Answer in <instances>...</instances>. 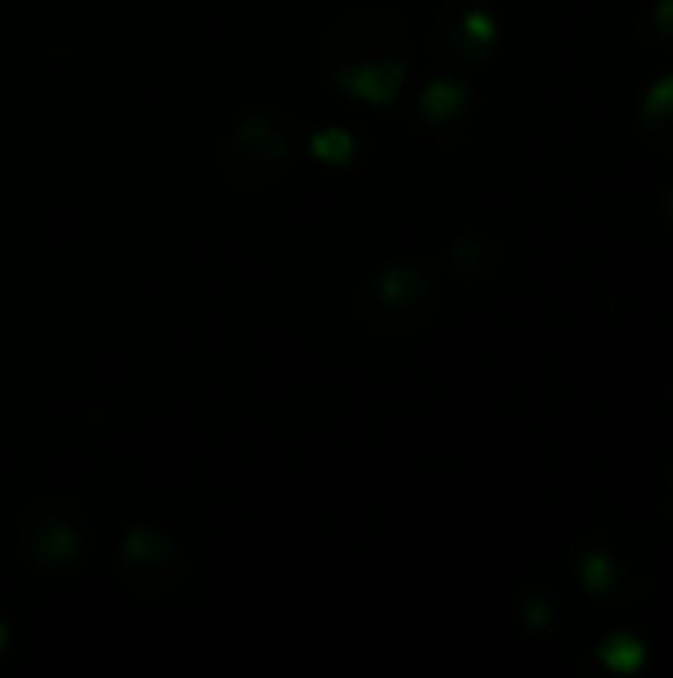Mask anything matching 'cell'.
I'll return each instance as SVG.
<instances>
[{
    "mask_svg": "<svg viewBox=\"0 0 673 678\" xmlns=\"http://www.w3.org/2000/svg\"><path fill=\"white\" fill-rule=\"evenodd\" d=\"M227 155L234 171L246 179L278 175L282 164L290 159V135L278 128L273 116H246L238 132L230 135Z\"/></svg>",
    "mask_w": 673,
    "mask_h": 678,
    "instance_id": "6da1fadb",
    "label": "cell"
},
{
    "mask_svg": "<svg viewBox=\"0 0 673 678\" xmlns=\"http://www.w3.org/2000/svg\"><path fill=\"white\" fill-rule=\"evenodd\" d=\"M420 302H428V278L413 266H389L372 278V286H365L360 294V310L380 306L384 317L401 314V310H416Z\"/></svg>",
    "mask_w": 673,
    "mask_h": 678,
    "instance_id": "7a4b0ae2",
    "label": "cell"
},
{
    "mask_svg": "<svg viewBox=\"0 0 673 678\" xmlns=\"http://www.w3.org/2000/svg\"><path fill=\"white\" fill-rule=\"evenodd\" d=\"M401 84H404V68L392 64V60H377L369 68H348V72H341V88L369 99V104H392Z\"/></svg>",
    "mask_w": 673,
    "mask_h": 678,
    "instance_id": "3957f363",
    "label": "cell"
},
{
    "mask_svg": "<svg viewBox=\"0 0 673 678\" xmlns=\"http://www.w3.org/2000/svg\"><path fill=\"white\" fill-rule=\"evenodd\" d=\"M76 528L72 524H36V536H33V556L40 564H72L76 559Z\"/></svg>",
    "mask_w": 673,
    "mask_h": 678,
    "instance_id": "277c9868",
    "label": "cell"
},
{
    "mask_svg": "<svg viewBox=\"0 0 673 678\" xmlns=\"http://www.w3.org/2000/svg\"><path fill=\"white\" fill-rule=\"evenodd\" d=\"M598 658H602L614 675H631V670H638L641 663H646V646H641V639H634V634H610L607 643L598 646Z\"/></svg>",
    "mask_w": 673,
    "mask_h": 678,
    "instance_id": "5b68a950",
    "label": "cell"
},
{
    "mask_svg": "<svg viewBox=\"0 0 673 678\" xmlns=\"http://www.w3.org/2000/svg\"><path fill=\"white\" fill-rule=\"evenodd\" d=\"M464 104H467V92L460 84H448V80H436L420 99L424 116H432V120H452Z\"/></svg>",
    "mask_w": 673,
    "mask_h": 678,
    "instance_id": "8992f818",
    "label": "cell"
},
{
    "mask_svg": "<svg viewBox=\"0 0 673 678\" xmlns=\"http://www.w3.org/2000/svg\"><path fill=\"white\" fill-rule=\"evenodd\" d=\"M578 576H583L587 591H610V583H614V568H610V559L602 556V552H590V556H583V564H578Z\"/></svg>",
    "mask_w": 673,
    "mask_h": 678,
    "instance_id": "52a82bcc",
    "label": "cell"
},
{
    "mask_svg": "<svg viewBox=\"0 0 673 678\" xmlns=\"http://www.w3.org/2000/svg\"><path fill=\"white\" fill-rule=\"evenodd\" d=\"M641 108H646V116H653V120H665V116H673V76L658 80V84L646 92Z\"/></svg>",
    "mask_w": 673,
    "mask_h": 678,
    "instance_id": "ba28073f",
    "label": "cell"
},
{
    "mask_svg": "<svg viewBox=\"0 0 673 678\" xmlns=\"http://www.w3.org/2000/svg\"><path fill=\"white\" fill-rule=\"evenodd\" d=\"M314 152L317 155H326V159H333V164H341L348 152H353V140L341 132H326V135H317L314 140Z\"/></svg>",
    "mask_w": 673,
    "mask_h": 678,
    "instance_id": "9c48e42d",
    "label": "cell"
},
{
    "mask_svg": "<svg viewBox=\"0 0 673 678\" xmlns=\"http://www.w3.org/2000/svg\"><path fill=\"white\" fill-rule=\"evenodd\" d=\"M464 28L472 36H476L479 45H488V40H495V24H491L488 12H467L464 16Z\"/></svg>",
    "mask_w": 673,
    "mask_h": 678,
    "instance_id": "30bf717a",
    "label": "cell"
},
{
    "mask_svg": "<svg viewBox=\"0 0 673 678\" xmlns=\"http://www.w3.org/2000/svg\"><path fill=\"white\" fill-rule=\"evenodd\" d=\"M653 24H658L665 36H673V0H662V4L653 9Z\"/></svg>",
    "mask_w": 673,
    "mask_h": 678,
    "instance_id": "8fae6325",
    "label": "cell"
},
{
    "mask_svg": "<svg viewBox=\"0 0 673 678\" xmlns=\"http://www.w3.org/2000/svg\"><path fill=\"white\" fill-rule=\"evenodd\" d=\"M527 612H531V615H527V619H531V623H547V607H543V603H531V607H527Z\"/></svg>",
    "mask_w": 673,
    "mask_h": 678,
    "instance_id": "7c38bea8",
    "label": "cell"
},
{
    "mask_svg": "<svg viewBox=\"0 0 673 678\" xmlns=\"http://www.w3.org/2000/svg\"><path fill=\"white\" fill-rule=\"evenodd\" d=\"M670 215H673V195H670Z\"/></svg>",
    "mask_w": 673,
    "mask_h": 678,
    "instance_id": "4fadbf2b",
    "label": "cell"
}]
</instances>
